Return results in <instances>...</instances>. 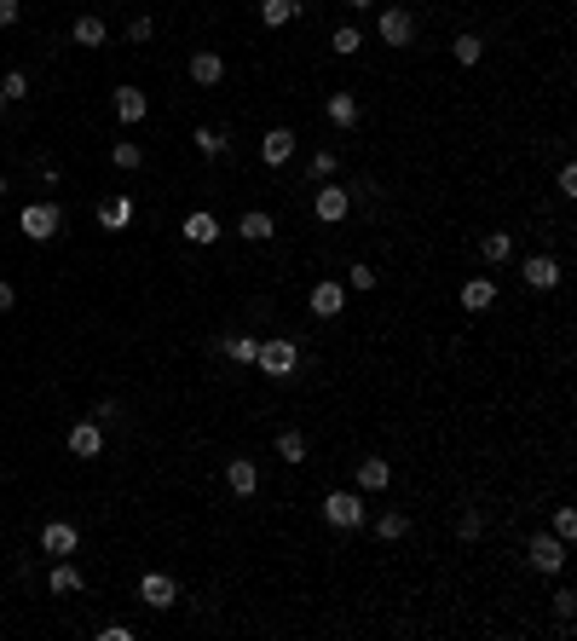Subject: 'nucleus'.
Returning a JSON list of instances; mask_svg holds the SVG:
<instances>
[{
	"label": "nucleus",
	"mask_w": 577,
	"mask_h": 641,
	"mask_svg": "<svg viewBox=\"0 0 577 641\" xmlns=\"http://www.w3.org/2000/svg\"><path fill=\"white\" fill-rule=\"evenodd\" d=\"M185 243H191V248H208V243H220V220H214V214L208 209H197V214H185Z\"/></svg>",
	"instance_id": "17"
},
{
	"label": "nucleus",
	"mask_w": 577,
	"mask_h": 641,
	"mask_svg": "<svg viewBox=\"0 0 577 641\" xmlns=\"http://www.w3.org/2000/svg\"><path fill=\"white\" fill-rule=\"evenodd\" d=\"M554 538H566V543L577 538V514L572 509H554Z\"/></svg>",
	"instance_id": "36"
},
{
	"label": "nucleus",
	"mask_w": 577,
	"mask_h": 641,
	"mask_svg": "<svg viewBox=\"0 0 577 641\" xmlns=\"http://www.w3.org/2000/svg\"><path fill=\"white\" fill-rule=\"evenodd\" d=\"M462 306H467V312L496 306V277H467V284H462Z\"/></svg>",
	"instance_id": "20"
},
{
	"label": "nucleus",
	"mask_w": 577,
	"mask_h": 641,
	"mask_svg": "<svg viewBox=\"0 0 577 641\" xmlns=\"http://www.w3.org/2000/svg\"><path fill=\"white\" fill-rule=\"evenodd\" d=\"M0 92H6V104L12 99H29V75L24 70H6V75H0Z\"/></svg>",
	"instance_id": "34"
},
{
	"label": "nucleus",
	"mask_w": 577,
	"mask_h": 641,
	"mask_svg": "<svg viewBox=\"0 0 577 641\" xmlns=\"http://www.w3.org/2000/svg\"><path fill=\"white\" fill-rule=\"evenodd\" d=\"M376 35H381L387 46H410V41H416V18H410L404 6H387L381 18H376Z\"/></svg>",
	"instance_id": "8"
},
{
	"label": "nucleus",
	"mask_w": 577,
	"mask_h": 641,
	"mask_svg": "<svg viewBox=\"0 0 577 641\" xmlns=\"http://www.w3.org/2000/svg\"><path fill=\"white\" fill-rule=\"evenodd\" d=\"M75 549H82V531H75L70 520H46V526H41V555L64 560V555H75Z\"/></svg>",
	"instance_id": "5"
},
{
	"label": "nucleus",
	"mask_w": 577,
	"mask_h": 641,
	"mask_svg": "<svg viewBox=\"0 0 577 641\" xmlns=\"http://www.w3.org/2000/svg\"><path fill=\"white\" fill-rule=\"evenodd\" d=\"M191 145H197V156H202V162H220V156H226V133H214V128H197V133H191Z\"/></svg>",
	"instance_id": "26"
},
{
	"label": "nucleus",
	"mask_w": 577,
	"mask_h": 641,
	"mask_svg": "<svg viewBox=\"0 0 577 641\" xmlns=\"http://www.w3.org/2000/svg\"><path fill=\"white\" fill-rule=\"evenodd\" d=\"M99 451H104V428H99V422H92V416H82V422H75V428H70V457L92 462V457H99Z\"/></svg>",
	"instance_id": "11"
},
{
	"label": "nucleus",
	"mask_w": 577,
	"mask_h": 641,
	"mask_svg": "<svg viewBox=\"0 0 577 641\" xmlns=\"http://www.w3.org/2000/svg\"><path fill=\"white\" fill-rule=\"evenodd\" d=\"M387 486H393V462H381V457H364V462H358V486L352 491H387Z\"/></svg>",
	"instance_id": "18"
},
{
	"label": "nucleus",
	"mask_w": 577,
	"mask_h": 641,
	"mask_svg": "<svg viewBox=\"0 0 577 641\" xmlns=\"http://www.w3.org/2000/svg\"><path fill=\"white\" fill-rule=\"evenodd\" d=\"M554 613H560V624H572V613H577V589H554Z\"/></svg>",
	"instance_id": "35"
},
{
	"label": "nucleus",
	"mask_w": 577,
	"mask_h": 641,
	"mask_svg": "<svg viewBox=\"0 0 577 641\" xmlns=\"http://www.w3.org/2000/svg\"><path fill=\"white\" fill-rule=\"evenodd\" d=\"M220 353L231 358V364H255L260 341H255V335H226V341H220Z\"/></svg>",
	"instance_id": "25"
},
{
	"label": "nucleus",
	"mask_w": 577,
	"mask_h": 641,
	"mask_svg": "<svg viewBox=\"0 0 577 641\" xmlns=\"http://www.w3.org/2000/svg\"><path fill=\"white\" fill-rule=\"evenodd\" d=\"M479 255H486L491 266H503V260H514V238H508V231H491V238L479 243Z\"/></svg>",
	"instance_id": "28"
},
{
	"label": "nucleus",
	"mask_w": 577,
	"mask_h": 641,
	"mask_svg": "<svg viewBox=\"0 0 577 641\" xmlns=\"http://www.w3.org/2000/svg\"><path fill=\"white\" fill-rule=\"evenodd\" d=\"M0 202H6V180H0Z\"/></svg>",
	"instance_id": "44"
},
{
	"label": "nucleus",
	"mask_w": 577,
	"mask_h": 641,
	"mask_svg": "<svg viewBox=\"0 0 577 641\" xmlns=\"http://www.w3.org/2000/svg\"><path fill=\"white\" fill-rule=\"evenodd\" d=\"M121 6H133V0H121Z\"/></svg>",
	"instance_id": "46"
},
{
	"label": "nucleus",
	"mask_w": 577,
	"mask_h": 641,
	"mask_svg": "<svg viewBox=\"0 0 577 641\" xmlns=\"http://www.w3.org/2000/svg\"><path fill=\"white\" fill-rule=\"evenodd\" d=\"M111 162L121 168V174H133V168H139V162H145V151H139V145H133V139H116V145H111Z\"/></svg>",
	"instance_id": "30"
},
{
	"label": "nucleus",
	"mask_w": 577,
	"mask_h": 641,
	"mask_svg": "<svg viewBox=\"0 0 577 641\" xmlns=\"http://www.w3.org/2000/svg\"><path fill=\"white\" fill-rule=\"evenodd\" d=\"M341 306H347V284L341 277H318L312 284V312L318 318H341Z\"/></svg>",
	"instance_id": "10"
},
{
	"label": "nucleus",
	"mask_w": 577,
	"mask_h": 641,
	"mask_svg": "<svg viewBox=\"0 0 577 641\" xmlns=\"http://www.w3.org/2000/svg\"><path fill=\"white\" fill-rule=\"evenodd\" d=\"M312 214H318L323 226H341L352 214V191L347 185H318V191H312Z\"/></svg>",
	"instance_id": "4"
},
{
	"label": "nucleus",
	"mask_w": 577,
	"mask_h": 641,
	"mask_svg": "<svg viewBox=\"0 0 577 641\" xmlns=\"http://www.w3.org/2000/svg\"><path fill=\"white\" fill-rule=\"evenodd\" d=\"M450 53H457V64H479V58H486V41H479V35H457V41H450Z\"/></svg>",
	"instance_id": "32"
},
{
	"label": "nucleus",
	"mask_w": 577,
	"mask_h": 641,
	"mask_svg": "<svg viewBox=\"0 0 577 641\" xmlns=\"http://www.w3.org/2000/svg\"><path fill=\"white\" fill-rule=\"evenodd\" d=\"M255 370H266L272 382H289L294 370H301V347H294L289 335H272V341H260V353H255Z\"/></svg>",
	"instance_id": "1"
},
{
	"label": "nucleus",
	"mask_w": 577,
	"mask_h": 641,
	"mask_svg": "<svg viewBox=\"0 0 577 641\" xmlns=\"http://www.w3.org/2000/svg\"><path fill=\"white\" fill-rule=\"evenodd\" d=\"M226 486H231V497H255L260 491V462L255 457H231L226 462Z\"/></svg>",
	"instance_id": "12"
},
{
	"label": "nucleus",
	"mask_w": 577,
	"mask_h": 641,
	"mask_svg": "<svg viewBox=\"0 0 577 641\" xmlns=\"http://www.w3.org/2000/svg\"><path fill=\"white\" fill-rule=\"evenodd\" d=\"M560 197H577V168H572V162L560 168Z\"/></svg>",
	"instance_id": "40"
},
{
	"label": "nucleus",
	"mask_w": 577,
	"mask_h": 641,
	"mask_svg": "<svg viewBox=\"0 0 577 641\" xmlns=\"http://www.w3.org/2000/svg\"><path fill=\"white\" fill-rule=\"evenodd\" d=\"M0 111H6V92H0Z\"/></svg>",
	"instance_id": "45"
},
{
	"label": "nucleus",
	"mask_w": 577,
	"mask_h": 641,
	"mask_svg": "<svg viewBox=\"0 0 577 641\" xmlns=\"http://www.w3.org/2000/svg\"><path fill=\"white\" fill-rule=\"evenodd\" d=\"M272 231H277V220H272L266 209H248L243 220H237V238H243V243H266Z\"/></svg>",
	"instance_id": "19"
},
{
	"label": "nucleus",
	"mask_w": 577,
	"mask_h": 641,
	"mask_svg": "<svg viewBox=\"0 0 577 641\" xmlns=\"http://www.w3.org/2000/svg\"><path fill=\"white\" fill-rule=\"evenodd\" d=\"M347 6H358V12H364V6H376V0H347Z\"/></svg>",
	"instance_id": "43"
},
{
	"label": "nucleus",
	"mask_w": 577,
	"mask_h": 641,
	"mask_svg": "<svg viewBox=\"0 0 577 641\" xmlns=\"http://www.w3.org/2000/svg\"><path fill=\"white\" fill-rule=\"evenodd\" d=\"M12 306H18V289H12L6 277H0V312H12Z\"/></svg>",
	"instance_id": "42"
},
{
	"label": "nucleus",
	"mask_w": 577,
	"mask_h": 641,
	"mask_svg": "<svg viewBox=\"0 0 577 641\" xmlns=\"http://www.w3.org/2000/svg\"><path fill=\"white\" fill-rule=\"evenodd\" d=\"M191 82H197V87H220V82H226V58L214 53V46L191 53Z\"/></svg>",
	"instance_id": "16"
},
{
	"label": "nucleus",
	"mask_w": 577,
	"mask_h": 641,
	"mask_svg": "<svg viewBox=\"0 0 577 641\" xmlns=\"http://www.w3.org/2000/svg\"><path fill=\"white\" fill-rule=\"evenodd\" d=\"M58 226H64V209H58V202H29V209L18 214V231L29 243H53Z\"/></svg>",
	"instance_id": "2"
},
{
	"label": "nucleus",
	"mask_w": 577,
	"mask_h": 641,
	"mask_svg": "<svg viewBox=\"0 0 577 641\" xmlns=\"http://www.w3.org/2000/svg\"><path fill=\"white\" fill-rule=\"evenodd\" d=\"M111 111H116V121H128V128H133V121L150 116V99H145L139 87H116V92H111Z\"/></svg>",
	"instance_id": "14"
},
{
	"label": "nucleus",
	"mask_w": 577,
	"mask_h": 641,
	"mask_svg": "<svg viewBox=\"0 0 577 641\" xmlns=\"http://www.w3.org/2000/svg\"><path fill=\"white\" fill-rule=\"evenodd\" d=\"M150 35H156L150 18H133V24H128V41H150Z\"/></svg>",
	"instance_id": "39"
},
{
	"label": "nucleus",
	"mask_w": 577,
	"mask_h": 641,
	"mask_svg": "<svg viewBox=\"0 0 577 641\" xmlns=\"http://www.w3.org/2000/svg\"><path fill=\"white\" fill-rule=\"evenodd\" d=\"M24 18V0H0V29H12Z\"/></svg>",
	"instance_id": "38"
},
{
	"label": "nucleus",
	"mask_w": 577,
	"mask_h": 641,
	"mask_svg": "<svg viewBox=\"0 0 577 641\" xmlns=\"http://www.w3.org/2000/svg\"><path fill=\"white\" fill-rule=\"evenodd\" d=\"M335 174V151H312V180H330Z\"/></svg>",
	"instance_id": "37"
},
{
	"label": "nucleus",
	"mask_w": 577,
	"mask_h": 641,
	"mask_svg": "<svg viewBox=\"0 0 577 641\" xmlns=\"http://www.w3.org/2000/svg\"><path fill=\"white\" fill-rule=\"evenodd\" d=\"M323 111H330L335 128H358V92H330V104H323Z\"/></svg>",
	"instance_id": "23"
},
{
	"label": "nucleus",
	"mask_w": 577,
	"mask_h": 641,
	"mask_svg": "<svg viewBox=\"0 0 577 641\" xmlns=\"http://www.w3.org/2000/svg\"><path fill=\"white\" fill-rule=\"evenodd\" d=\"M139 601L156 607V613H168V607L179 601V584H174L168 572H145V578H139Z\"/></svg>",
	"instance_id": "6"
},
{
	"label": "nucleus",
	"mask_w": 577,
	"mask_h": 641,
	"mask_svg": "<svg viewBox=\"0 0 577 641\" xmlns=\"http://www.w3.org/2000/svg\"><path fill=\"white\" fill-rule=\"evenodd\" d=\"M520 277H525L532 289L549 295V289H560V260H554V255H532V260H520Z\"/></svg>",
	"instance_id": "13"
},
{
	"label": "nucleus",
	"mask_w": 577,
	"mask_h": 641,
	"mask_svg": "<svg viewBox=\"0 0 577 641\" xmlns=\"http://www.w3.org/2000/svg\"><path fill=\"white\" fill-rule=\"evenodd\" d=\"M46 589H53V596H75V589H82V567H70V555H64L46 572Z\"/></svg>",
	"instance_id": "22"
},
{
	"label": "nucleus",
	"mask_w": 577,
	"mask_h": 641,
	"mask_svg": "<svg viewBox=\"0 0 577 641\" xmlns=\"http://www.w3.org/2000/svg\"><path fill=\"white\" fill-rule=\"evenodd\" d=\"M376 531H381V538H387V543H399V538H404V531H410V514H404V509H387V514H381V520H376Z\"/></svg>",
	"instance_id": "31"
},
{
	"label": "nucleus",
	"mask_w": 577,
	"mask_h": 641,
	"mask_svg": "<svg viewBox=\"0 0 577 641\" xmlns=\"http://www.w3.org/2000/svg\"><path fill=\"white\" fill-rule=\"evenodd\" d=\"M376 284H381V277H376V266H364V260H358L352 272H347V289H358V295H370Z\"/></svg>",
	"instance_id": "33"
},
{
	"label": "nucleus",
	"mask_w": 577,
	"mask_h": 641,
	"mask_svg": "<svg viewBox=\"0 0 577 641\" xmlns=\"http://www.w3.org/2000/svg\"><path fill=\"white\" fill-rule=\"evenodd\" d=\"M70 35H75V46H104V41H111V29H104V18H92V12H82Z\"/></svg>",
	"instance_id": "24"
},
{
	"label": "nucleus",
	"mask_w": 577,
	"mask_h": 641,
	"mask_svg": "<svg viewBox=\"0 0 577 641\" xmlns=\"http://www.w3.org/2000/svg\"><path fill=\"white\" fill-rule=\"evenodd\" d=\"M525 560H532V572H560V567H566V538H543V531H537V538H532V555H525Z\"/></svg>",
	"instance_id": "9"
},
{
	"label": "nucleus",
	"mask_w": 577,
	"mask_h": 641,
	"mask_svg": "<svg viewBox=\"0 0 577 641\" xmlns=\"http://www.w3.org/2000/svg\"><path fill=\"white\" fill-rule=\"evenodd\" d=\"M294 145H301L294 128H266V139H260V162H266V168H289L294 162Z\"/></svg>",
	"instance_id": "7"
},
{
	"label": "nucleus",
	"mask_w": 577,
	"mask_h": 641,
	"mask_svg": "<svg viewBox=\"0 0 577 641\" xmlns=\"http://www.w3.org/2000/svg\"><path fill=\"white\" fill-rule=\"evenodd\" d=\"M133 214H139V209H133V197H128V191H116V197H104V202H99V226H104V231H128V226H133Z\"/></svg>",
	"instance_id": "15"
},
{
	"label": "nucleus",
	"mask_w": 577,
	"mask_h": 641,
	"mask_svg": "<svg viewBox=\"0 0 577 641\" xmlns=\"http://www.w3.org/2000/svg\"><path fill=\"white\" fill-rule=\"evenodd\" d=\"M99 641H133V630H128V624H104Z\"/></svg>",
	"instance_id": "41"
},
{
	"label": "nucleus",
	"mask_w": 577,
	"mask_h": 641,
	"mask_svg": "<svg viewBox=\"0 0 577 641\" xmlns=\"http://www.w3.org/2000/svg\"><path fill=\"white\" fill-rule=\"evenodd\" d=\"M323 520L335 531H358L364 526V491H330L323 497Z\"/></svg>",
	"instance_id": "3"
},
{
	"label": "nucleus",
	"mask_w": 577,
	"mask_h": 641,
	"mask_svg": "<svg viewBox=\"0 0 577 641\" xmlns=\"http://www.w3.org/2000/svg\"><path fill=\"white\" fill-rule=\"evenodd\" d=\"M301 18V0H260V24L266 29H289Z\"/></svg>",
	"instance_id": "21"
},
{
	"label": "nucleus",
	"mask_w": 577,
	"mask_h": 641,
	"mask_svg": "<svg viewBox=\"0 0 577 641\" xmlns=\"http://www.w3.org/2000/svg\"><path fill=\"white\" fill-rule=\"evenodd\" d=\"M306 433L301 428H284V433H277V457H284V462H306Z\"/></svg>",
	"instance_id": "27"
},
{
	"label": "nucleus",
	"mask_w": 577,
	"mask_h": 641,
	"mask_svg": "<svg viewBox=\"0 0 577 641\" xmlns=\"http://www.w3.org/2000/svg\"><path fill=\"white\" fill-rule=\"evenodd\" d=\"M358 46H364V35H358L352 24H341L335 35H330V53H335V58H358Z\"/></svg>",
	"instance_id": "29"
}]
</instances>
